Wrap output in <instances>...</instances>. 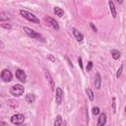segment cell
I'll list each match as a JSON object with an SVG mask.
<instances>
[{"mask_svg": "<svg viewBox=\"0 0 126 126\" xmlns=\"http://www.w3.org/2000/svg\"><path fill=\"white\" fill-rule=\"evenodd\" d=\"M100 82H101L100 76H99V74H96L95 79H94V87H95V89L98 90V89L100 88Z\"/></svg>", "mask_w": 126, "mask_h": 126, "instance_id": "obj_12", "label": "cell"}, {"mask_svg": "<svg viewBox=\"0 0 126 126\" xmlns=\"http://www.w3.org/2000/svg\"><path fill=\"white\" fill-rule=\"evenodd\" d=\"M3 28H6V29H11V26L10 25H2Z\"/></svg>", "mask_w": 126, "mask_h": 126, "instance_id": "obj_26", "label": "cell"}, {"mask_svg": "<svg viewBox=\"0 0 126 126\" xmlns=\"http://www.w3.org/2000/svg\"><path fill=\"white\" fill-rule=\"evenodd\" d=\"M92 67H93V62L90 61V62L88 63V66H87V71H90V70L92 69Z\"/></svg>", "mask_w": 126, "mask_h": 126, "instance_id": "obj_22", "label": "cell"}, {"mask_svg": "<svg viewBox=\"0 0 126 126\" xmlns=\"http://www.w3.org/2000/svg\"><path fill=\"white\" fill-rule=\"evenodd\" d=\"M87 94L89 95L90 100H94V93H93V91L91 89H87Z\"/></svg>", "mask_w": 126, "mask_h": 126, "instance_id": "obj_19", "label": "cell"}, {"mask_svg": "<svg viewBox=\"0 0 126 126\" xmlns=\"http://www.w3.org/2000/svg\"><path fill=\"white\" fill-rule=\"evenodd\" d=\"M46 23H47V25H49V26H51L53 29H55V30H58L59 29V27H58V24H57V22L55 21V20H53L52 18H47L46 20Z\"/></svg>", "mask_w": 126, "mask_h": 126, "instance_id": "obj_9", "label": "cell"}, {"mask_svg": "<svg viewBox=\"0 0 126 126\" xmlns=\"http://www.w3.org/2000/svg\"><path fill=\"white\" fill-rule=\"evenodd\" d=\"M111 55H112V58L113 59H118L120 57V53L117 50H112L111 51Z\"/></svg>", "mask_w": 126, "mask_h": 126, "instance_id": "obj_18", "label": "cell"}, {"mask_svg": "<svg viewBox=\"0 0 126 126\" xmlns=\"http://www.w3.org/2000/svg\"><path fill=\"white\" fill-rule=\"evenodd\" d=\"M112 101H113V102H112V108H113V112L115 113V112H116V108H115V98H114V97L112 98Z\"/></svg>", "mask_w": 126, "mask_h": 126, "instance_id": "obj_24", "label": "cell"}, {"mask_svg": "<svg viewBox=\"0 0 126 126\" xmlns=\"http://www.w3.org/2000/svg\"><path fill=\"white\" fill-rule=\"evenodd\" d=\"M25 120V117L23 114H15L12 116L11 118V122L15 125H19V124H22Z\"/></svg>", "mask_w": 126, "mask_h": 126, "instance_id": "obj_4", "label": "cell"}, {"mask_svg": "<svg viewBox=\"0 0 126 126\" xmlns=\"http://www.w3.org/2000/svg\"><path fill=\"white\" fill-rule=\"evenodd\" d=\"M54 13L58 17H62L64 15V11L61 8H59V7H54Z\"/></svg>", "mask_w": 126, "mask_h": 126, "instance_id": "obj_13", "label": "cell"}, {"mask_svg": "<svg viewBox=\"0 0 126 126\" xmlns=\"http://www.w3.org/2000/svg\"><path fill=\"white\" fill-rule=\"evenodd\" d=\"M61 125H62V117H61V115H57L53 126H61Z\"/></svg>", "mask_w": 126, "mask_h": 126, "instance_id": "obj_15", "label": "cell"}, {"mask_svg": "<svg viewBox=\"0 0 126 126\" xmlns=\"http://www.w3.org/2000/svg\"><path fill=\"white\" fill-rule=\"evenodd\" d=\"M0 45H1V47H2V48H3V47H4V44H3V43H2V42H1V41H0Z\"/></svg>", "mask_w": 126, "mask_h": 126, "instance_id": "obj_28", "label": "cell"}, {"mask_svg": "<svg viewBox=\"0 0 126 126\" xmlns=\"http://www.w3.org/2000/svg\"><path fill=\"white\" fill-rule=\"evenodd\" d=\"M45 77H46V79H47V81H48V84H49L51 90H54V81H53V79H52L50 73H49L47 70H45Z\"/></svg>", "mask_w": 126, "mask_h": 126, "instance_id": "obj_8", "label": "cell"}, {"mask_svg": "<svg viewBox=\"0 0 126 126\" xmlns=\"http://www.w3.org/2000/svg\"><path fill=\"white\" fill-rule=\"evenodd\" d=\"M1 78H2V80H3L4 82H10V81L12 80V73H11L9 70L5 69V70H3L2 73H1Z\"/></svg>", "mask_w": 126, "mask_h": 126, "instance_id": "obj_5", "label": "cell"}, {"mask_svg": "<svg viewBox=\"0 0 126 126\" xmlns=\"http://www.w3.org/2000/svg\"><path fill=\"white\" fill-rule=\"evenodd\" d=\"M122 70H123V64H122V65L119 67V69H118V71H117V73H116V78H119V77L121 76Z\"/></svg>", "mask_w": 126, "mask_h": 126, "instance_id": "obj_20", "label": "cell"}, {"mask_svg": "<svg viewBox=\"0 0 126 126\" xmlns=\"http://www.w3.org/2000/svg\"><path fill=\"white\" fill-rule=\"evenodd\" d=\"M79 64H80V67H81V69H82V68H83V64H82V58H81V57L79 58Z\"/></svg>", "mask_w": 126, "mask_h": 126, "instance_id": "obj_25", "label": "cell"}, {"mask_svg": "<svg viewBox=\"0 0 126 126\" xmlns=\"http://www.w3.org/2000/svg\"><path fill=\"white\" fill-rule=\"evenodd\" d=\"M10 105H12L13 107H16L17 105H18V103H17V101H15V100H10Z\"/></svg>", "mask_w": 126, "mask_h": 126, "instance_id": "obj_23", "label": "cell"}, {"mask_svg": "<svg viewBox=\"0 0 126 126\" xmlns=\"http://www.w3.org/2000/svg\"><path fill=\"white\" fill-rule=\"evenodd\" d=\"M24 91H25V89H24V87H23L22 85H14V86L11 88V90H10L11 94H12L13 95H15V96H20V95H22V94H24Z\"/></svg>", "mask_w": 126, "mask_h": 126, "instance_id": "obj_2", "label": "cell"}, {"mask_svg": "<svg viewBox=\"0 0 126 126\" xmlns=\"http://www.w3.org/2000/svg\"><path fill=\"white\" fill-rule=\"evenodd\" d=\"M109 4V7H110V11H111V14H112V17L115 18L116 17V11H115V7H114V4L112 1H109L108 2Z\"/></svg>", "mask_w": 126, "mask_h": 126, "instance_id": "obj_14", "label": "cell"}, {"mask_svg": "<svg viewBox=\"0 0 126 126\" xmlns=\"http://www.w3.org/2000/svg\"><path fill=\"white\" fill-rule=\"evenodd\" d=\"M9 19H10V17L8 14H6L4 12H0V21H6Z\"/></svg>", "mask_w": 126, "mask_h": 126, "instance_id": "obj_17", "label": "cell"}, {"mask_svg": "<svg viewBox=\"0 0 126 126\" xmlns=\"http://www.w3.org/2000/svg\"><path fill=\"white\" fill-rule=\"evenodd\" d=\"M91 27H92V29H93V30H94V32H96V29H95V27H94V26L93 24H91Z\"/></svg>", "mask_w": 126, "mask_h": 126, "instance_id": "obj_27", "label": "cell"}, {"mask_svg": "<svg viewBox=\"0 0 126 126\" xmlns=\"http://www.w3.org/2000/svg\"><path fill=\"white\" fill-rule=\"evenodd\" d=\"M34 99H35V96H34V94H27V96H26V100H27L28 102H33Z\"/></svg>", "mask_w": 126, "mask_h": 126, "instance_id": "obj_16", "label": "cell"}, {"mask_svg": "<svg viewBox=\"0 0 126 126\" xmlns=\"http://www.w3.org/2000/svg\"><path fill=\"white\" fill-rule=\"evenodd\" d=\"M106 122V115L105 113H101L98 117V121H97V126H104Z\"/></svg>", "mask_w": 126, "mask_h": 126, "instance_id": "obj_10", "label": "cell"}, {"mask_svg": "<svg viewBox=\"0 0 126 126\" xmlns=\"http://www.w3.org/2000/svg\"><path fill=\"white\" fill-rule=\"evenodd\" d=\"M24 31H25V32H26L30 37H32V38H40L41 40H43V37H42L39 33H37L36 32H34L33 30L25 27V28H24Z\"/></svg>", "mask_w": 126, "mask_h": 126, "instance_id": "obj_3", "label": "cell"}, {"mask_svg": "<svg viewBox=\"0 0 126 126\" xmlns=\"http://www.w3.org/2000/svg\"><path fill=\"white\" fill-rule=\"evenodd\" d=\"M73 33H74V35H75L76 39H77L79 42H82V41H83V39H84V35H83V34H82L78 30L73 29Z\"/></svg>", "mask_w": 126, "mask_h": 126, "instance_id": "obj_11", "label": "cell"}, {"mask_svg": "<svg viewBox=\"0 0 126 126\" xmlns=\"http://www.w3.org/2000/svg\"><path fill=\"white\" fill-rule=\"evenodd\" d=\"M16 77H17L21 82H26V80H27V75H26V73H25L23 70H21V69H19V70L16 71Z\"/></svg>", "mask_w": 126, "mask_h": 126, "instance_id": "obj_6", "label": "cell"}, {"mask_svg": "<svg viewBox=\"0 0 126 126\" xmlns=\"http://www.w3.org/2000/svg\"><path fill=\"white\" fill-rule=\"evenodd\" d=\"M93 113H94V115L98 114V113H99V108H98V107H94V108H93Z\"/></svg>", "mask_w": 126, "mask_h": 126, "instance_id": "obj_21", "label": "cell"}, {"mask_svg": "<svg viewBox=\"0 0 126 126\" xmlns=\"http://www.w3.org/2000/svg\"><path fill=\"white\" fill-rule=\"evenodd\" d=\"M55 99H56V102L58 104L61 103L62 99H63V92L60 88H57L56 89V94H55Z\"/></svg>", "mask_w": 126, "mask_h": 126, "instance_id": "obj_7", "label": "cell"}, {"mask_svg": "<svg viewBox=\"0 0 126 126\" xmlns=\"http://www.w3.org/2000/svg\"><path fill=\"white\" fill-rule=\"evenodd\" d=\"M20 13H21V15H22L25 19H27L28 21H31V22H33V23H39V20H38L33 14H32V13H30V12H28V11H25V10H21Z\"/></svg>", "mask_w": 126, "mask_h": 126, "instance_id": "obj_1", "label": "cell"}]
</instances>
